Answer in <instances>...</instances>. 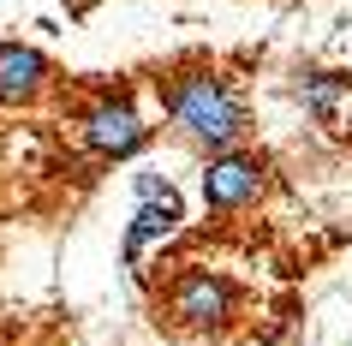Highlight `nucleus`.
<instances>
[{
    "label": "nucleus",
    "instance_id": "1",
    "mask_svg": "<svg viewBox=\"0 0 352 346\" xmlns=\"http://www.w3.org/2000/svg\"><path fill=\"white\" fill-rule=\"evenodd\" d=\"M155 102H162V126L173 144L215 155L251 138V96L233 72L221 66H173L155 78Z\"/></svg>",
    "mask_w": 352,
    "mask_h": 346
},
{
    "label": "nucleus",
    "instance_id": "2",
    "mask_svg": "<svg viewBox=\"0 0 352 346\" xmlns=\"http://www.w3.org/2000/svg\"><path fill=\"white\" fill-rule=\"evenodd\" d=\"M245 310H251L245 287L227 269H209V263H179L155 287V323L186 334V340H227L245 323Z\"/></svg>",
    "mask_w": 352,
    "mask_h": 346
},
{
    "label": "nucleus",
    "instance_id": "3",
    "mask_svg": "<svg viewBox=\"0 0 352 346\" xmlns=\"http://www.w3.org/2000/svg\"><path fill=\"white\" fill-rule=\"evenodd\" d=\"M72 131L84 144V155H96V162H138L155 144V126L144 120V108H138V96L126 84L90 90L72 113Z\"/></svg>",
    "mask_w": 352,
    "mask_h": 346
},
{
    "label": "nucleus",
    "instance_id": "4",
    "mask_svg": "<svg viewBox=\"0 0 352 346\" xmlns=\"http://www.w3.org/2000/svg\"><path fill=\"white\" fill-rule=\"evenodd\" d=\"M269 191H275V162H269V149L233 144V149L204 155V167H197V197H204V209L215 221L257 209Z\"/></svg>",
    "mask_w": 352,
    "mask_h": 346
},
{
    "label": "nucleus",
    "instance_id": "5",
    "mask_svg": "<svg viewBox=\"0 0 352 346\" xmlns=\"http://www.w3.org/2000/svg\"><path fill=\"white\" fill-rule=\"evenodd\" d=\"M179 233H186V191L167 180L162 191L138 197L126 233H120V263H126V269H144V257L162 251V245H173Z\"/></svg>",
    "mask_w": 352,
    "mask_h": 346
},
{
    "label": "nucleus",
    "instance_id": "6",
    "mask_svg": "<svg viewBox=\"0 0 352 346\" xmlns=\"http://www.w3.org/2000/svg\"><path fill=\"white\" fill-rule=\"evenodd\" d=\"M60 90V66L36 42L0 36V108H42Z\"/></svg>",
    "mask_w": 352,
    "mask_h": 346
},
{
    "label": "nucleus",
    "instance_id": "7",
    "mask_svg": "<svg viewBox=\"0 0 352 346\" xmlns=\"http://www.w3.org/2000/svg\"><path fill=\"white\" fill-rule=\"evenodd\" d=\"M346 90H352V72H334V66H298V72H293L298 108L311 113L322 131L334 126V113H340V102H346Z\"/></svg>",
    "mask_w": 352,
    "mask_h": 346
},
{
    "label": "nucleus",
    "instance_id": "8",
    "mask_svg": "<svg viewBox=\"0 0 352 346\" xmlns=\"http://www.w3.org/2000/svg\"><path fill=\"white\" fill-rule=\"evenodd\" d=\"M334 138H340V144H352V90H346V102H340V113H334Z\"/></svg>",
    "mask_w": 352,
    "mask_h": 346
}]
</instances>
